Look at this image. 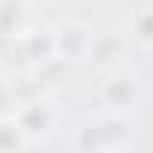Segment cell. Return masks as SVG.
<instances>
[{"label":"cell","mask_w":153,"mask_h":153,"mask_svg":"<svg viewBox=\"0 0 153 153\" xmlns=\"http://www.w3.org/2000/svg\"><path fill=\"white\" fill-rule=\"evenodd\" d=\"M138 96V87H135V78H129V75H114V78L105 81L102 87V102L111 108V111H123L135 102Z\"/></svg>","instance_id":"obj_4"},{"label":"cell","mask_w":153,"mask_h":153,"mask_svg":"<svg viewBox=\"0 0 153 153\" xmlns=\"http://www.w3.org/2000/svg\"><path fill=\"white\" fill-rule=\"evenodd\" d=\"M132 33L141 45H153V9H144L132 21Z\"/></svg>","instance_id":"obj_9"},{"label":"cell","mask_w":153,"mask_h":153,"mask_svg":"<svg viewBox=\"0 0 153 153\" xmlns=\"http://www.w3.org/2000/svg\"><path fill=\"white\" fill-rule=\"evenodd\" d=\"M15 120L21 123V129H24L27 138H42V135H48L51 126H54V111H51V105H48L45 99L36 96V99L18 105V117H15Z\"/></svg>","instance_id":"obj_1"},{"label":"cell","mask_w":153,"mask_h":153,"mask_svg":"<svg viewBox=\"0 0 153 153\" xmlns=\"http://www.w3.org/2000/svg\"><path fill=\"white\" fill-rule=\"evenodd\" d=\"M24 39V51H27V60L30 66H42L45 60H51L57 54V42H54V33L42 30V33H27L21 36Z\"/></svg>","instance_id":"obj_6"},{"label":"cell","mask_w":153,"mask_h":153,"mask_svg":"<svg viewBox=\"0 0 153 153\" xmlns=\"http://www.w3.org/2000/svg\"><path fill=\"white\" fill-rule=\"evenodd\" d=\"M24 18H27L24 0H0V30L3 33L18 36L24 27Z\"/></svg>","instance_id":"obj_7"},{"label":"cell","mask_w":153,"mask_h":153,"mask_svg":"<svg viewBox=\"0 0 153 153\" xmlns=\"http://www.w3.org/2000/svg\"><path fill=\"white\" fill-rule=\"evenodd\" d=\"M120 57H123V39L117 33H99V36L90 39L87 60H90L93 69H111Z\"/></svg>","instance_id":"obj_2"},{"label":"cell","mask_w":153,"mask_h":153,"mask_svg":"<svg viewBox=\"0 0 153 153\" xmlns=\"http://www.w3.org/2000/svg\"><path fill=\"white\" fill-rule=\"evenodd\" d=\"M27 141L30 138L24 135V129H21L18 120L0 117V153H18V150L27 147Z\"/></svg>","instance_id":"obj_8"},{"label":"cell","mask_w":153,"mask_h":153,"mask_svg":"<svg viewBox=\"0 0 153 153\" xmlns=\"http://www.w3.org/2000/svg\"><path fill=\"white\" fill-rule=\"evenodd\" d=\"M39 84H42V81H36V78H18V81H12L15 102H18V105H24V102L36 99V96H39Z\"/></svg>","instance_id":"obj_10"},{"label":"cell","mask_w":153,"mask_h":153,"mask_svg":"<svg viewBox=\"0 0 153 153\" xmlns=\"http://www.w3.org/2000/svg\"><path fill=\"white\" fill-rule=\"evenodd\" d=\"M96 126L102 135V150H114V147H123L129 141V120H123L120 114L96 117Z\"/></svg>","instance_id":"obj_5"},{"label":"cell","mask_w":153,"mask_h":153,"mask_svg":"<svg viewBox=\"0 0 153 153\" xmlns=\"http://www.w3.org/2000/svg\"><path fill=\"white\" fill-rule=\"evenodd\" d=\"M15 93H12V81H0V117H9V111L15 108Z\"/></svg>","instance_id":"obj_11"},{"label":"cell","mask_w":153,"mask_h":153,"mask_svg":"<svg viewBox=\"0 0 153 153\" xmlns=\"http://www.w3.org/2000/svg\"><path fill=\"white\" fill-rule=\"evenodd\" d=\"M90 30L87 27H78V24H69L63 30L54 33V42H57V54L66 57V60H81L87 57V48H90Z\"/></svg>","instance_id":"obj_3"}]
</instances>
